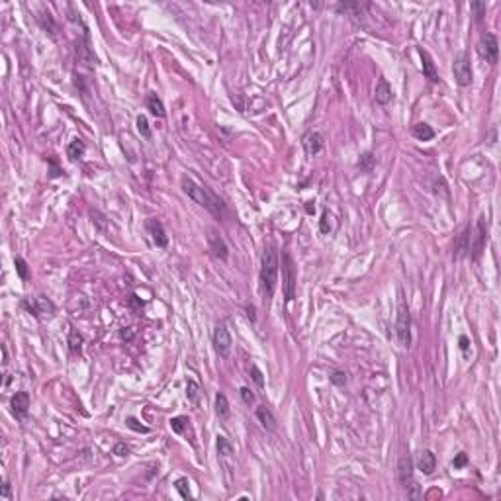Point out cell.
Segmentation results:
<instances>
[{
    "instance_id": "6da1fadb",
    "label": "cell",
    "mask_w": 501,
    "mask_h": 501,
    "mask_svg": "<svg viewBox=\"0 0 501 501\" xmlns=\"http://www.w3.org/2000/svg\"><path fill=\"white\" fill-rule=\"evenodd\" d=\"M278 269H280V263H278L276 245L269 243V245H265L263 257H261V272H259L261 294H263L265 302H270V298L274 296L276 282H278Z\"/></svg>"
},
{
    "instance_id": "7a4b0ae2",
    "label": "cell",
    "mask_w": 501,
    "mask_h": 501,
    "mask_svg": "<svg viewBox=\"0 0 501 501\" xmlns=\"http://www.w3.org/2000/svg\"><path fill=\"white\" fill-rule=\"evenodd\" d=\"M180 186H182V192L186 194L190 200H194L198 206L210 210L214 216H223V210H225L223 202H222L218 196H214L208 188L196 184L192 178H188V176H182V178H180Z\"/></svg>"
},
{
    "instance_id": "3957f363",
    "label": "cell",
    "mask_w": 501,
    "mask_h": 501,
    "mask_svg": "<svg viewBox=\"0 0 501 501\" xmlns=\"http://www.w3.org/2000/svg\"><path fill=\"white\" fill-rule=\"evenodd\" d=\"M395 333H397V341H399L401 347H409L411 345V313H409V308H407L401 292H399V300H397Z\"/></svg>"
},
{
    "instance_id": "277c9868",
    "label": "cell",
    "mask_w": 501,
    "mask_h": 501,
    "mask_svg": "<svg viewBox=\"0 0 501 501\" xmlns=\"http://www.w3.org/2000/svg\"><path fill=\"white\" fill-rule=\"evenodd\" d=\"M296 280H298V274H296V265H294V259L288 251L282 253V282H284V298L286 302H292L294 296H296Z\"/></svg>"
},
{
    "instance_id": "5b68a950",
    "label": "cell",
    "mask_w": 501,
    "mask_h": 501,
    "mask_svg": "<svg viewBox=\"0 0 501 501\" xmlns=\"http://www.w3.org/2000/svg\"><path fill=\"white\" fill-rule=\"evenodd\" d=\"M476 49H478V55L482 59H486V63H490V65L498 63V59H500V43H498V38L492 32H484L480 36Z\"/></svg>"
},
{
    "instance_id": "8992f818",
    "label": "cell",
    "mask_w": 501,
    "mask_h": 501,
    "mask_svg": "<svg viewBox=\"0 0 501 501\" xmlns=\"http://www.w3.org/2000/svg\"><path fill=\"white\" fill-rule=\"evenodd\" d=\"M452 71H454V78L460 86H470L472 84V63H470V57L466 51H460L456 57H454V65H452Z\"/></svg>"
},
{
    "instance_id": "52a82bcc",
    "label": "cell",
    "mask_w": 501,
    "mask_h": 501,
    "mask_svg": "<svg viewBox=\"0 0 501 501\" xmlns=\"http://www.w3.org/2000/svg\"><path fill=\"white\" fill-rule=\"evenodd\" d=\"M212 343H214V350L220 354V356H227L229 350H231V335L227 331V327L222 323L214 329V335H212Z\"/></svg>"
},
{
    "instance_id": "ba28073f",
    "label": "cell",
    "mask_w": 501,
    "mask_h": 501,
    "mask_svg": "<svg viewBox=\"0 0 501 501\" xmlns=\"http://www.w3.org/2000/svg\"><path fill=\"white\" fill-rule=\"evenodd\" d=\"M22 308L28 309L34 317H41V315H53L55 313V306L47 300V298H28V300H24L22 302Z\"/></svg>"
},
{
    "instance_id": "9c48e42d",
    "label": "cell",
    "mask_w": 501,
    "mask_h": 501,
    "mask_svg": "<svg viewBox=\"0 0 501 501\" xmlns=\"http://www.w3.org/2000/svg\"><path fill=\"white\" fill-rule=\"evenodd\" d=\"M486 243H488V225H486V218L482 216V218L478 220L476 235H474V243H472V247H470V251H472V259H474V261H478V259H480V255L484 253Z\"/></svg>"
},
{
    "instance_id": "30bf717a",
    "label": "cell",
    "mask_w": 501,
    "mask_h": 501,
    "mask_svg": "<svg viewBox=\"0 0 501 501\" xmlns=\"http://www.w3.org/2000/svg\"><path fill=\"white\" fill-rule=\"evenodd\" d=\"M208 245H210V251H212V257H214V259H218V261H227L229 249H227L223 237L218 235L216 229H208Z\"/></svg>"
},
{
    "instance_id": "8fae6325",
    "label": "cell",
    "mask_w": 501,
    "mask_h": 501,
    "mask_svg": "<svg viewBox=\"0 0 501 501\" xmlns=\"http://www.w3.org/2000/svg\"><path fill=\"white\" fill-rule=\"evenodd\" d=\"M10 407H12V413L16 415V419L24 421L28 411H30V393L28 391H16L10 399Z\"/></svg>"
},
{
    "instance_id": "7c38bea8",
    "label": "cell",
    "mask_w": 501,
    "mask_h": 501,
    "mask_svg": "<svg viewBox=\"0 0 501 501\" xmlns=\"http://www.w3.org/2000/svg\"><path fill=\"white\" fill-rule=\"evenodd\" d=\"M323 147H325V141L319 131H309L304 137V149H306L308 157H315L319 151H323Z\"/></svg>"
},
{
    "instance_id": "4fadbf2b",
    "label": "cell",
    "mask_w": 501,
    "mask_h": 501,
    "mask_svg": "<svg viewBox=\"0 0 501 501\" xmlns=\"http://www.w3.org/2000/svg\"><path fill=\"white\" fill-rule=\"evenodd\" d=\"M397 478H399V482L403 484V488L413 480V460H411L409 454L399 456V462H397Z\"/></svg>"
},
{
    "instance_id": "5bb4252c",
    "label": "cell",
    "mask_w": 501,
    "mask_h": 501,
    "mask_svg": "<svg viewBox=\"0 0 501 501\" xmlns=\"http://www.w3.org/2000/svg\"><path fill=\"white\" fill-rule=\"evenodd\" d=\"M147 229L151 233V239H153V243L157 247L165 249V247L168 245V237H167L165 227H163V223H161L159 220H149V222H147Z\"/></svg>"
},
{
    "instance_id": "9a60e30c",
    "label": "cell",
    "mask_w": 501,
    "mask_h": 501,
    "mask_svg": "<svg viewBox=\"0 0 501 501\" xmlns=\"http://www.w3.org/2000/svg\"><path fill=\"white\" fill-rule=\"evenodd\" d=\"M366 8V4H360V2H341V4H337V10L341 12V14H347L350 20H354V22H362V10Z\"/></svg>"
},
{
    "instance_id": "2e32d148",
    "label": "cell",
    "mask_w": 501,
    "mask_h": 501,
    "mask_svg": "<svg viewBox=\"0 0 501 501\" xmlns=\"http://www.w3.org/2000/svg\"><path fill=\"white\" fill-rule=\"evenodd\" d=\"M417 468L423 472L425 476H431L435 472V468H437V456L431 450H421L419 458H417Z\"/></svg>"
},
{
    "instance_id": "e0dca14e",
    "label": "cell",
    "mask_w": 501,
    "mask_h": 501,
    "mask_svg": "<svg viewBox=\"0 0 501 501\" xmlns=\"http://www.w3.org/2000/svg\"><path fill=\"white\" fill-rule=\"evenodd\" d=\"M419 57L423 61V75L431 82H439V73H437V67L433 63V57L429 55V51H425L423 47H419Z\"/></svg>"
},
{
    "instance_id": "ac0fdd59",
    "label": "cell",
    "mask_w": 501,
    "mask_h": 501,
    "mask_svg": "<svg viewBox=\"0 0 501 501\" xmlns=\"http://www.w3.org/2000/svg\"><path fill=\"white\" fill-rule=\"evenodd\" d=\"M391 96H393V92H391L390 82H388L386 78H380V80H378V84H376V92H374L376 102H378V104H382V106H386V104L391 100Z\"/></svg>"
},
{
    "instance_id": "d6986e66",
    "label": "cell",
    "mask_w": 501,
    "mask_h": 501,
    "mask_svg": "<svg viewBox=\"0 0 501 501\" xmlns=\"http://www.w3.org/2000/svg\"><path fill=\"white\" fill-rule=\"evenodd\" d=\"M145 104H147V110H149L155 117H165L167 116V112H165V104H163V100H161L155 92H149V94H147Z\"/></svg>"
},
{
    "instance_id": "ffe728a7",
    "label": "cell",
    "mask_w": 501,
    "mask_h": 501,
    "mask_svg": "<svg viewBox=\"0 0 501 501\" xmlns=\"http://www.w3.org/2000/svg\"><path fill=\"white\" fill-rule=\"evenodd\" d=\"M257 419L261 421V425H263L267 431H274V429H276V419H274L272 411H270L267 405H259V407H257Z\"/></svg>"
},
{
    "instance_id": "44dd1931",
    "label": "cell",
    "mask_w": 501,
    "mask_h": 501,
    "mask_svg": "<svg viewBox=\"0 0 501 501\" xmlns=\"http://www.w3.org/2000/svg\"><path fill=\"white\" fill-rule=\"evenodd\" d=\"M411 133H413V137L415 139H419V141H431L433 137H435V131H433V127L429 125V123H415L413 125V129H411Z\"/></svg>"
},
{
    "instance_id": "7402d4cb",
    "label": "cell",
    "mask_w": 501,
    "mask_h": 501,
    "mask_svg": "<svg viewBox=\"0 0 501 501\" xmlns=\"http://www.w3.org/2000/svg\"><path fill=\"white\" fill-rule=\"evenodd\" d=\"M39 26L45 30V34H49L51 38H57V24H55V20H53V16L49 14V12H45V14H41L38 18Z\"/></svg>"
},
{
    "instance_id": "603a6c76",
    "label": "cell",
    "mask_w": 501,
    "mask_h": 501,
    "mask_svg": "<svg viewBox=\"0 0 501 501\" xmlns=\"http://www.w3.org/2000/svg\"><path fill=\"white\" fill-rule=\"evenodd\" d=\"M216 413L220 419H227L229 417V401L223 393H218L216 395Z\"/></svg>"
},
{
    "instance_id": "cb8c5ba5",
    "label": "cell",
    "mask_w": 501,
    "mask_h": 501,
    "mask_svg": "<svg viewBox=\"0 0 501 501\" xmlns=\"http://www.w3.org/2000/svg\"><path fill=\"white\" fill-rule=\"evenodd\" d=\"M356 167L362 170V172H366V174H370L372 170H374V167H376V157L372 153H364L360 155V159H358V163H356Z\"/></svg>"
},
{
    "instance_id": "d4e9b609",
    "label": "cell",
    "mask_w": 501,
    "mask_h": 501,
    "mask_svg": "<svg viewBox=\"0 0 501 501\" xmlns=\"http://www.w3.org/2000/svg\"><path fill=\"white\" fill-rule=\"evenodd\" d=\"M470 235H472L470 227H468V229L460 235V239H458V243H456V253H454V259H460V257H464V255L470 251Z\"/></svg>"
},
{
    "instance_id": "484cf974",
    "label": "cell",
    "mask_w": 501,
    "mask_h": 501,
    "mask_svg": "<svg viewBox=\"0 0 501 501\" xmlns=\"http://www.w3.org/2000/svg\"><path fill=\"white\" fill-rule=\"evenodd\" d=\"M84 151H86V145H84V141L82 139H73L71 143H69V147H67V155L73 159V161H77V159H80L82 155H84Z\"/></svg>"
},
{
    "instance_id": "4316f807",
    "label": "cell",
    "mask_w": 501,
    "mask_h": 501,
    "mask_svg": "<svg viewBox=\"0 0 501 501\" xmlns=\"http://www.w3.org/2000/svg\"><path fill=\"white\" fill-rule=\"evenodd\" d=\"M69 348L73 354H80V350H82V335L73 327L69 331Z\"/></svg>"
},
{
    "instance_id": "83f0119b",
    "label": "cell",
    "mask_w": 501,
    "mask_h": 501,
    "mask_svg": "<svg viewBox=\"0 0 501 501\" xmlns=\"http://www.w3.org/2000/svg\"><path fill=\"white\" fill-rule=\"evenodd\" d=\"M216 445H218V452L222 454V456H231L233 454V445L229 443V439H225L223 435H220L218 437V441H216Z\"/></svg>"
},
{
    "instance_id": "f1b7e54d",
    "label": "cell",
    "mask_w": 501,
    "mask_h": 501,
    "mask_svg": "<svg viewBox=\"0 0 501 501\" xmlns=\"http://www.w3.org/2000/svg\"><path fill=\"white\" fill-rule=\"evenodd\" d=\"M14 267H16V272L20 276V280H28L30 278V270H28V263L22 259V257H16L14 259Z\"/></svg>"
},
{
    "instance_id": "f546056e",
    "label": "cell",
    "mask_w": 501,
    "mask_h": 501,
    "mask_svg": "<svg viewBox=\"0 0 501 501\" xmlns=\"http://www.w3.org/2000/svg\"><path fill=\"white\" fill-rule=\"evenodd\" d=\"M190 482L186 480V478H178L176 482H174V488H176V492L184 498V500H190Z\"/></svg>"
},
{
    "instance_id": "4dcf8cb0",
    "label": "cell",
    "mask_w": 501,
    "mask_h": 501,
    "mask_svg": "<svg viewBox=\"0 0 501 501\" xmlns=\"http://www.w3.org/2000/svg\"><path fill=\"white\" fill-rule=\"evenodd\" d=\"M135 123H137V131L141 133V137L149 139V137H151V129H149V121H147V117H145V116H137Z\"/></svg>"
},
{
    "instance_id": "1f68e13d",
    "label": "cell",
    "mask_w": 501,
    "mask_h": 501,
    "mask_svg": "<svg viewBox=\"0 0 501 501\" xmlns=\"http://www.w3.org/2000/svg\"><path fill=\"white\" fill-rule=\"evenodd\" d=\"M405 490H407V498H409V500H421V498H423V490H421V486H419V484H415L413 480L409 482V486H405Z\"/></svg>"
},
{
    "instance_id": "d6a6232c",
    "label": "cell",
    "mask_w": 501,
    "mask_h": 501,
    "mask_svg": "<svg viewBox=\"0 0 501 501\" xmlns=\"http://www.w3.org/2000/svg\"><path fill=\"white\" fill-rule=\"evenodd\" d=\"M90 218H92V223H94L100 231H106V218H104L98 210H90Z\"/></svg>"
},
{
    "instance_id": "836d02e7",
    "label": "cell",
    "mask_w": 501,
    "mask_h": 501,
    "mask_svg": "<svg viewBox=\"0 0 501 501\" xmlns=\"http://www.w3.org/2000/svg\"><path fill=\"white\" fill-rule=\"evenodd\" d=\"M125 425H127L131 431H135V433H149V427L141 425V421H139L137 417H127V419H125Z\"/></svg>"
},
{
    "instance_id": "e575fe53",
    "label": "cell",
    "mask_w": 501,
    "mask_h": 501,
    "mask_svg": "<svg viewBox=\"0 0 501 501\" xmlns=\"http://www.w3.org/2000/svg\"><path fill=\"white\" fill-rule=\"evenodd\" d=\"M486 8H488V4H486V2H472V4H470V10L474 12V16H476V20H478V22L486 16Z\"/></svg>"
},
{
    "instance_id": "d590c367",
    "label": "cell",
    "mask_w": 501,
    "mask_h": 501,
    "mask_svg": "<svg viewBox=\"0 0 501 501\" xmlns=\"http://www.w3.org/2000/svg\"><path fill=\"white\" fill-rule=\"evenodd\" d=\"M186 423H188V419L186 417H182V415H178V417H172L170 419V429L174 431V433H184V427H186Z\"/></svg>"
},
{
    "instance_id": "8d00e7d4",
    "label": "cell",
    "mask_w": 501,
    "mask_h": 501,
    "mask_svg": "<svg viewBox=\"0 0 501 501\" xmlns=\"http://www.w3.org/2000/svg\"><path fill=\"white\" fill-rule=\"evenodd\" d=\"M198 395H200V386L196 384L194 380H188V384H186V397H188L190 401H196Z\"/></svg>"
},
{
    "instance_id": "74e56055",
    "label": "cell",
    "mask_w": 501,
    "mask_h": 501,
    "mask_svg": "<svg viewBox=\"0 0 501 501\" xmlns=\"http://www.w3.org/2000/svg\"><path fill=\"white\" fill-rule=\"evenodd\" d=\"M329 380L335 386H345L347 384V374L341 372V370H333V372L329 374Z\"/></svg>"
},
{
    "instance_id": "f35d334b",
    "label": "cell",
    "mask_w": 501,
    "mask_h": 501,
    "mask_svg": "<svg viewBox=\"0 0 501 501\" xmlns=\"http://www.w3.org/2000/svg\"><path fill=\"white\" fill-rule=\"evenodd\" d=\"M239 391H241V397H243V401H245L247 405L255 403V393H253V391H251L249 388H241Z\"/></svg>"
},
{
    "instance_id": "ab89813d",
    "label": "cell",
    "mask_w": 501,
    "mask_h": 501,
    "mask_svg": "<svg viewBox=\"0 0 501 501\" xmlns=\"http://www.w3.org/2000/svg\"><path fill=\"white\" fill-rule=\"evenodd\" d=\"M251 374H253V380L257 382V386H261V388L265 386V378H263V372H261V370H259V368H257L255 364H251Z\"/></svg>"
},
{
    "instance_id": "60d3db41",
    "label": "cell",
    "mask_w": 501,
    "mask_h": 501,
    "mask_svg": "<svg viewBox=\"0 0 501 501\" xmlns=\"http://www.w3.org/2000/svg\"><path fill=\"white\" fill-rule=\"evenodd\" d=\"M114 454H116V456H119V458L127 456V454H129V446H127L125 443H117L116 446H114Z\"/></svg>"
},
{
    "instance_id": "b9f144b4",
    "label": "cell",
    "mask_w": 501,
    "mask_h": 501,
    "mask_svg": "<svg viewBox=\"0 0 501 501\" xmlns=\"http://www.w3.org/2000/svg\"><path fill=\"white\" fill-rule=\"evenodd\" d=\"M468 464V454L466 452H458L456 456H454V460H452V466L454 468H464Z\"/></svg>"
},
{
    "instance_id": "7bdbcfd3",
    "label": "cell",
    "mask_w": 501,
    "mask_h": 501,
    "mask_svg": "<svg viewBox=\"0 0 501 501\" xmlns=\"http://www.w3.org/2000/svg\"><path fill=\"white\" fill-rule=\"evenodd\" d=\"M319 229H321V233H329V229H331V225H329V214H327V212H325V214H323V218H321Z\"/></svg>"
},
{
    "instance_id": "ee69618b",
    "label": "cell",
    "mask_w": 501,
    "mask_h": 501,
    "mask_svg": "<svg viewBox=\"0 0 501 501\" xmlns=\"http://www.w3.org/2000/svg\"><path fill=\"white\" fill-rule=\"evenodd\" d=\"M458 343H460V348H462L464 352L468 350V347H470V339L466 337V335H460V339H458Z\"/></svg>"
},
{
    "instance_id": "f6af8a7d",
    "label": "cell",
    "mask_w": 501,
    "mask_h": 501,
    "mask_svg": "<svg viewBox=\"0 0 501 501\" xmlns=\"http://www.w3.org/2000/svg\"><path fill=\"white\" fill-rule=\"evenodd\" d=\"M2 498H4V500L10 498V484H8V482H4V486H2Z\"/></svg>"
},
{
    "instance_id": "bcb514c9",
    "label": "cell",
    "mask_w": 501,
    "mask_h": 501,
    "mask_svg": "<svg viewBox=\"0 0 501 501\" xmlns=\"http://www.w3.org/2000/svg\"><path fill=\"white\" fill-rule=\"evenodd\" d=\"M247 317H249L251 321H255V308H253V306H247Z\"/></svg>"
},
{
    "instance_id": "7dc6e473",
    "label": "cell",
    "mask_w": 501,
    "mask_h": 501,
    "mask_svg": "<svg viewBox=\"0 0 501 501\" xmlns=\"http://www.w3.org/2000/svg\"><path fill=\"white\" fill-rule=\"evenodd\" d=\"M2 358H4V360H2V364L6 366V364H8V350H6V347H2Z\"/></svg>"
},
{
    "instance_id": "c3c4849f",
    "label": "cell",
    "mask_w": 501,
    "mask_h": 501,
    "mask_svg": "<svg viewBox=\"0 0 501 501\" xmlns=\"http://www.w3.org/2000/svg\"><path fill=\"white\" fill-rule=\"evenodd\" d=\"M121 337H123V339H131V337H133V331H121Z\"/></svg>"
}]
</instances>
